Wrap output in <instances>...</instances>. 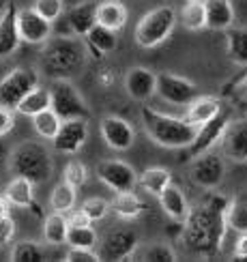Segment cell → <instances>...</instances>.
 I'll list each match as a JSON object with an SVG mask.
<instances>
[{"label":"cell","mask_w":247,"mask_h":262,"mask_svg":"<svg viewBox=\"0 0 247 262\" xmlns=\"http://www.w3.org/2000/svg\"><path fill=\"white\" fill-rule=\"evenodd\" d=\"M226 232H228L226 215L198 204L189 209L187 217L183 220L181 238L189 254L200 258H215L221 252Z\"/></svg>","instance_id":"1"},{"label":"cell","mask_w":247,"mask_h":262,"mask_svg":"<svg viewBox=\"0 0 247 262\" xmlns=\"http://www.w3.org/2000/svg\"><path fill=\"white\" fill-rule=\"evenodd\" d=\"M140 121L148 138L164 148H187L196 136V127L189 125L185 118H174L150 105L140 107Z\"/></svg>","instance_id":"2"},{"label":"cell","mask_w":247,"mask_h":262,"mask_svg":"<svg viewBox=\"0 0 247 262\" xmlns=\"http://www.w3.org/2000/svg\"><path fill=\"white\" fill-rule=\"evenodd\" d=\"M86 48L84 41L78 37H50L43 43V67L46 71L56 78H67V75L80 73L86 64Z\"/></svg>","instance_id":"3"},{"label":"cell","mask_w":247,"mask_h":262,"mask_svg":"<svg viewBox=\"0 0 247 262\" xmlns=\"http://www.w3.org/2000/svg\"><path fill=\"white\" fill-rule=\"evenodd\" d=\"M9 168L15 177H24L35 185L46 183L54 172L50 150L39 142H24L13 148L9 157Z\"/></svg>","instance_id":"4"},{"label":"cell","mask_w":247,"mask_h":262,"mask_svg":"<svg viewBox=\"0 0 247 262\" xmlns=\"http://www.w3.org/2000/svg\"><path fill=\"white\" fill-rule=\"evenodd\" d=\"M176 24H178V17L172 7L161 5V7L150 9L136 24V30H133L136 43L144 50H153V48L161 46V43L174 32Z\"/></svg>","instance_id":"5"},{"label":"cell","mask_w":247,"mask_h":262,"mask_svg":"<svg viewBox=\"0 0 247 262\" xmlns=\"http://www.w3.org/2000/svg\"><path fill=\"white\" fill-rule=\"evenodd\" d=\"M50 97H52L50 107L56 112V116L60 121H75V118L88 121L91 118V110H88V105H86L84 97L64 78H58L52 84Z\"/></svg>","instance_id":"6"},{"label":"cell","mask_w":247,"mask_h":262,"mask_svg":"<svg viewBox=\"0 0 247 262\" xmlns=\"http://www.w3.org/2000/svg\"><path fill=\"white\" fill-rule=\"evenodd\" d=\"M97 24V0H84L80 5H73L69 11H62V15L54 21V30L58 37H84Z\"/></svg>","instance_id":"7"},{"label":"cell","mask_w":247,"mask_h":262,"mask_svg":"<svg viewBox=\"0 0 247 262\" xmlns=\"http://www.w3.org/2000/svg\"><path fill=\"white\" fill-rule=\"evenodd\" d=\"M39 86V73L30 67H17L9 71L3 80H0V105L5 107H17V103L24 97Z\"/></svg>","instance_id":"8"},{"label":"cell","mask_w":247,"mask_h":262,"mask_svg":"<svg viewBox=\"0 0 247 262\" xmlns=\"http://www.w3.org/2000/svg\"><path fill=\"white\" fill-rule=\"evenodd\" d=\"M140 247V234L133 228H116L101 238V260H129Z\"/></svg>","instance_id":"9"},{"label":"cell","mask_w":247,"mask_h":262,"mask_svg":"<svg viewBox=\"0 0 247 262\" xmlns=\"http://www.w3.org/2000/svg\"><path fill=\"white\" fill-rule=\"evenodd\" d=\"M226 174L223 159L213 150H207L202 155H196V159L191 161L189 177L191 181L202 189H217Z\"/></svg>","instance_id":"10"},{"label":"cell","mask_w":247,"mask_h":262,"mask_svg":"<svg viewBox=\"0 0 247 262\" xmlns=\"http://www.w3.org/2000/svg\"><path fill=\"white\" fill-rule=\"evenodd\" d=\"M155 93L172 105H187L200 95L198 86L191 80L183 78V75H174V73H159Z\"/></svg>","instance_id":"11"},{"label":"cell","mask_w":247,"mask_h":262,"mask_svg":"<svg viewBox=\"0 0 247 262\" xmlns=\"http://www.w3.org/2000/svg\"><path fill=\"white\" fill-rule=\"evenodd\" d=\"M97 179H99L105 187L112 191H129L138 185V174L136 170L125 161L118 159H105L97 163Z\"/></svg>","instance_id":"12"},{"label":"cell","mask_w":247,"mask_h":262,"mask_svg":"<svg viewBox=\"0 0 247 262\" xmlns=\"http://www.w3.org/2000/svg\"><path fill=\"white\" fill-rule=\"evenodd\" d=\"M91 136L88 121L75 118V121H62L56 136L52 138V146L60 155H75Z\"/></svg>","instance_id":"13"},{"label":"cell","mask_w":247,"mask_h":262,"mask_svg":"<svg viewBox=\"0 0 247 262\" xmlns=\"http://www.w3.org/2000/svg\"><path fill=\"white\" fill-rule=\"evenodd\" d=\"M230 118H232L230 112L221 107V112H219L217 116H213L209 123L196 127V136H193L191 144L187 146V148H189V155H191V157L202 155V152L211 150L215 144H219V138H221V134H223L226 125L230 123Z\"/></svg>","instance_id":"14"},{"label":"cell","mask_w":247,"mask_h":262,"mask_svg":"<svg viewBox=\"0 0 247 262\" xmlns=\"http://www.w3.org/2000/svg\"><path fill=\"white\" fill-rule=\"evenodd\" d=\"M17 28H19L21 41L32 43V46H43L54 32L52 21L43 19L32 7L17 9Z\"/></svg>","instance_id":"15"},{"label":"cell","mask_w":247,"mask_h":262,"mask_svg":"<svg viewBox=\"0 0 247 262\" xmlns=\"http://www.w3.org/2000/svg\"><path fill=\"white\" fill-rule=\"evenodd\" d=\"M221 152L232 161H247V118H230L219 138Z\"/></svg>","instance_id":"16"},{"label":"cell","mask_w":247,"mask_h":262,"mask_svg":"<svg viewBox=\"0 0 247 262\" xmlns=\"http://www.w3.org/2000/svg\"><path fill=\"white\" fill-rule=\"evenodd\" d=\"M101 138L112 150H127L136 142V129L121 116H105L99 123Z\"/></svg>","instance_id":"17"},{"label":"cell","mask_w":247,"mask_h":262,"mask_svg":"<svg viewBox=\"0 0 247 262\" xmlns=\"http://www.w3.org/2000/svg\"><path fill=\"white\" fill-rule=\"evenodd\" d=\"M21 46L19 28H17V7L15 3H7L0 11V58L15 54Z\"/></svg>","instance_id":"18"},{"label":"cell","mask_w":247,"mask_h":262,"mask_svg":"<svg viewBox=\"0 0 247 262\" xmlns=\"http://www.w3.org/2000/svg\"><path fill=\"white\" fill-rule=\"evenodd\" d=\"M157 75L146 67H131L125 75V91L136 101H146L155 95Z\"/></svg>","instance_id":"19"},{"label":"cell","mask_w":247,"mask_h":262,"mask_svg":"<svg viewBox=\"0 0 247 262\" xmlns=\"http://www.w3.org/2000/svg\"><path fill=\"white\" fill-rule=\"evenodd\" d=\"M221 101L217 97H196L193 101L187 103V114H185V121L193 127H200L204 123H209L213 116H217L221 112Z\"/></svg>","instance_id":"20"},{"label":"cell","mask_w":247,"mask_h":262,"mask_svg":"<svg viewBox=\"0 0 247 262\" xmlns=\"http://www.w3.org/2000/svg\"><path fill=\"white\" fill-rule=\"evenodd\" d=\"M157 198H159V204H161V209H164V213L168 217H172L174 222H183L187 217L189 202L185 198V193H183V189L176 187L174 183H170L168 187L157 195Z\"/></svg>","instance_id":"21"},{"label":"cell","mask_w":247,"mask_h":262,"mask_svg":"<svg viewBox=\"0 0 247 262\" xmlns=\"http://www.w3.org/2000/svg\"><path fill=\"white\" fill-rule=\"evenodd\" d=\"M207 11V28L228 30L234 24V7L230 0H204Z\"/></svg>","instance_id":"22"},{"label":"cell","mask_w":247,"mask_h":262,"mask_svg":"<svg viewBox=\"0 0 247 262\" xmlns=\"http://www.w3.org/2000/svg\"><path fill=\"white\" fill-rule=\"evenodd\" d=\"M129 11L121 0H101L97 3V24H103L105 28L121 30L127 24Z\"/></svg>","instance_id":"23"},{"label":"cell","mask_w":247,"mask_h":262,"mask_svg":"<svg viewBox=\"0 0 247 262\" xmlns=\"http://www.w3.org/2000/svg\"><path fill=\"white\" fill-rule=\"evenodd\" d=\"M67 230H69V222H67V215L58 213V211H52L50 215L43 217V241L52 247H58L64 245L67 241Z\"/></svg>","instance_id":"24"},{"label":"cell","mask_w":247,"mask_h":262,"mask_svg":"<svg viewBox=\"0 0 247 262\" xmlns=\"http://www.w3.org/2000/svg\"><path fill=\"white\" fill-rule=\"evenodd\" d=\"M178 24L191 32L207 28V11H204V0H187L183 5L181 13H176Z\"/></svg>","instance_id":"25"},{"label":"cell","mask_w":247,"mask_h":262,"mask_svg":"<svg viewBox=\"0 0 247 262\" xmlns=\"http://www.w3.org/2000/svg\"><path fill=\"white\" fill-rule=\"evenodd\" d=\"M5 198L13 206H17V209H28L30 202L35 200V183L24 177H15L7 185Z\"/></svg>","instance_id":"26"},{"label":"cell","mask_w":247,"mask_h":262,"mask_svg":"<svg viewBox=\"0 0 247 262\" xmlns=\"http://www.w3.org/2000/svg\"><path fill=\"white\" fill-rule=\"evenodd\" d=\"M110 206L118 217H123V220H136V217H140L144 211V202L138 198V193H133V189L116 191V198L112 200Z\"/></svg>","instance_id":"27"},{"label":"cell","mask_w":247,"mask_h":262,"mask_svg":"<svg viewBox=\"0 0 247 262\" xmlns=\"http://www.w3.org/2000/svg\"><path fill=\"white\" fill-rule=\"evenodd\" d=\"M226 54L232 62L245 67L247 64V28H228L226 30Z\"/></svg>","instance_id":"28"},{"label":"cell","mask_w":247,"mask_h":262,"mask_svg":"<svg viewBox=\"0 0 247 262\" xmlns=\"http://www.w3.org/2000/svg\"><path fill=\"white\" fill-rule=\"evenodd\" d=\"M50 103H52V97H50V89H43V86H35L24 99H21L19 103H17V107L15 110L21 114V116H35V114H39V112H43V110H48L50 107Z\"/></svg>","instance_id":"29"},{"label":"cell","mask_w":247,"mask_h":262,"mask_svg":"<svg viewBox=\"0 0 247 262\" xmlns=\"http://www.w3.org/2000/svg\"><path fill=\"white\" fill-rule=\"evenodd\" d=\"M172 183V174L166 168H146L142 174L138 177V185L150 195H159L168 185Z\"/></svg>","instance_id":"30"},{"label":"cell","mask_w":247,"mask_h":262,"mask_svg":"<svg viewBox=\"0 0 247 262\" xmlns=\"http://www.w3.org/2000/svg\"><path fill=\"white\" fill-rule=\"evenodd\" d=\"M86 43H91L93 48H97L101 54H110L116 50L118 46V39H116V30L112 28H105L103 24H95L86 35L82 37Z\"/></svg>","instance_id":"31"},{"label":"cell","mask_w":247,"mask_h":262,"mask_svg":"<svg viewBox=\"0 0 247 262\" xmlns=\"http://www.w3.org/2000/svg\"><path fill=\"white\" fill-rule=\"evenodd\" d=\"M67 243L69 247L75 249H95L97 243H99V236H97V230L93 228V224L88 226H69L67 230Z\"/></svg>","instance_id":"32"},{"label":"cell","mask_w":247,"mask_h":262,"mask_svg":"<svg viewBox=\"0 0 247 262\" xmlns=\"http://www.w3.org/2000/svg\"><path fill=\"white\" fill-rule=\"evenodd\" d=\"M75 200H78V189L71 187L69 183H58L54 187L52 195H50V204H52V211H58L67 215L69 211H73Z\"/></svg>","instance_id":"33"},{"label":"cell","mask_w":247,"mask_h":262,"mask_svg":"<svg viewBox=\"0 0 247 262\" xmlns=\"http://www.w3.org/2000/svg\"><path fill=\"white\" fill-rule=\"evenodd\" d=\"M226 226L236 234L247 232V198H232L226 211Z\"/></svg>","instance_id":"34"},{"label":"cell","mask_w":247,"mask_h":262,"mask_svg":"<svg viewBox=\"0 0 247 262\" xmlns=\"http://www.w3.org/2000/svg\"><path fill=\"white\" fill-rule=\"evenodd\" d=\"M60 123L62 121L56 116V112H54L52 107H48V110H43V112L32 116V127H35L37 136L43 138V140H52L54 136H56Z\"/></svg>","instance_id":"35"},{"label":"cell","mask_w":247,"mask_h":262,"mask_svg":"<svg viewBox=\"0 0 247 262\" xmlns=\"http://www.w3.org/2000/svg\"><path fill=\"white\" fill-rule=\"evenodd\" d=\"M11 260L13 262H39V260H46V252L35 241H19L11 249Z\"/></svg>","instance_id":"36"},{"label":"cell","mask_w":247,"mask_h":262,"mask_svg":"<svg viewBox=\"0 0 247 262\" xmlns=\"http://www.w3.org/2000/svg\"><path fill=\"white\" fill-rule=\"evenodd\" d=\"M138 256L142 260H148V262H174L178 258L174 247H170L166 243H153V245L144 247L142 252L138 249Z\"/></svg>","instance_id":"37"},{"label":"cell","mask_w":247,"mask_h":262,"mask_svg":"<svg viewBox=\"0 0 247 262\" xmlns=\"http://www.w3.org/2000/svg\"><path fill=\"white\" fill-rule=\"evenodd\" d=\"M62 181H64V183H69L71 187L80 189L82 185H86V181H88V168H86L82 161L71 159V161L67 163V166H64Z\"/></svg>","instance_id":"38"},{"label":"cell","mask_w":247,"mask_h":262,"mask_svg":"<svg viewBox=\"0 0 247 262\" xmlns=\"http://www.w3.org/2000/svg\"><path fill=\"white\" fill-rule=\"evenodd\" d=\"M110 211H112L110 202L103 200V198H88V200L82 204V213L88 217L91 222H101V220H105Z\"/></svg>","instance_id":"39"},{"label":"cell","mask_w":247,"mask_h":262,"mask_svg":"<svg viewBox=\"0 0 247 262\" xmlns=\"http://www.w3.org/2000/svg\"><path fill=\"white\" fill-rule=\"evenodd\" d=\"M62 7H64L62 0H35V5H32V9H35L43 19L52 21V24L62 15V11H64Z\"/></svg>","instance_id":"40"},{"label":"cell","mask_w":247,"mask_h":262,"mask_svg":"<svg viewBox=\"0 0 247 262\" xmlns=\"http://www.w3.org/2000/svg\"><path fill=\"white\" fill-rule=\"evenodd\" d=\"M200 204H204V206H209V209L226 215V211H228V206H230V198H226V195L215 193L213 189H209L207 195H204V198L200 200Z\"/></svg>","instance_id":"41"},{"label":"cell","mask_w":247,"mask_h":262,"mask_svg":"<svg viewBox=\"0 0 247 262\" xmlns=\"http://www.w3.org/2000/svg\"><path fill=\"white\" fill-rule=\"evenodd\" d=\"M64 258L69 262H99L101 260L99 252H95V249H75V247H71Z\"/></svg>","instance_id":"42"},{"label":"cell","mask_w":247,"mask_h":262,"mask_svg":"<svg viewBox=\"0 0 247 262\" xmlns=\"http://www.w3.org/2000/svg\"><path fill=\"white\" fill-rule=\"evenodd\" d=\"M13 127H15V114H13V107H5V105H0V138L7 136Z\"/></svg>","instance_id":"43"},{"label":"cell","mask_w":247,"mask_h":262,"mask_svg":"<svg viewBox=\"0 0 247 262\" xmlns=\"http://www.w3.org/2000/svg\"><path fill=\"white\" fill-rule=\"evenodd\" d=\"M15 236V222L9 217H3L0 220V245H7L11 243V238Z\"/></svg>","instance_id":"44"},{"label":"cell","mask_w":247,"mask_h":262,"mask_svg":"<svg viewBox=\"0 0 247 262\" xmlns=\"http://www.w3.org/2000/svg\"><path fill=\"white\" fill-rule=\"evenodd\" d=\"M67 222H69V226H88V224H93L88 217L82 213V209H73V211H69Z\"/></svg>","instance_id":"45"},{"label":"cell","mask_w":247,"mask_h":262,"mask_svg":"<svg viewBox=\"0 0 247 262\" xmlns=\"http://www.w3.org/2000/svg\"><path fill=\"white\" fill-rule=\"evenodd\" d=\"M234 258L247 260V232L239 234V238H236V243H234Z\"/></svg>","instance_id":"46"},{"label":"cell","mask_w":247,"mask_h":262,"mask_svg":"<svg viewBox=\"0 0 247 262\" xmlns=\"http://www.w3.org/2000/svg\"><path fill=\"white\" fill-rule=\"evenodd\" d=\"M114 73L110 71V69H103V71H99L97 73V82H99L101 86H112L114 84Z\"/></svg>","instance_id":"47"},{"label":"cell","mask_w":247,"mask_h":262,"mask_svg":"<svg viewBox=\"0 0 247 262\" xmlns=\"http://www.w3.org/2000/svg\"><path fill=\"white\" fill-rule=\"evenodd\" d=\"M9 215H11V202L0 195V220H3V217H9Z\"/></svg>","instance_id":"48"},{"label":"cell","mask_w":247,"mask_h":262,"mask_svg":"<svg viewBox=\"0 0 247 262\" xmlns=\"http://www.w3.org/2000/svg\"><path fill=\"white\" fill-rule=\"evenodd\" d=\"M28 209H30V213L35 215V217H43V211H41V204H39V202H35V200H32Z\"/></svg>","instance_id":"49"},{"label":"cell","mask_w":247,"mask_h":262,"mask_svg":"<svg viewBox=\"0 0 247 262\" xmlns=\"http://www.w3.org/2000/svg\"><path fill=\"white\" fill-rule=\"evenodd\" d=\"M239 91H241V95H243L245 99H247V78H245V80H243V84L239 86Z\"/></svg>","instance_id":"50"},{"label":"cell","mask_w":247,"mask_h":262,"mask_svg":"<svg viewBox=\"0 0 247 262\" xmlns=\"http://www.w3.org/2000/svg\"><path fill=\"white\" fill-rule=\"evenodd\" d=\"M185 3H187V0H185Z\"/></svg>","instance_id":"51"}]
</instances>
